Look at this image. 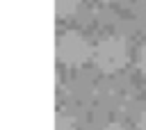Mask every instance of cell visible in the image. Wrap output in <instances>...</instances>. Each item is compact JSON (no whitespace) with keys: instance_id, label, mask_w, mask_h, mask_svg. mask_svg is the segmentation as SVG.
Instances as JSON below:
<instances>
[{"instance_id":"52a82bcc","label":"cell","mask_w":146,"mask_h":130,"mask_svg":"<svg viewBox=\"0 0 146 130\" xmlns=\"http://www.w3.org/2000/svg\"><path fill=\"white\" fill-rule=\"evenodd\" d=\"M100 130H125L121 123H107V125H103Z\"/></svg>"},{"instance_id":"ba28073f","label":"cell","mask_w":146,"mask_h":130,"mask_svg":"<svg viewBox=\"0 0 146 130\" xmlns=\"http://www.w3.org/2000/svg\"><path fill=\"white\" fill-rule=\"evenodd\" d=\"M103 2H107V0H103Z\"/></svg>"},{"instance_id":"5b68a950","label":"cell","mask_w":146,"mask_h":130,"mask_svg":"<svg viewBox=\"0 0 146 130\" xmlns=\"http://www.w3.org/2000/svg\"><path fill=\"white\" fill-rule=\"evenodd\" d=\"M137 68L146 75V41L139 46V52H137Z\"/></svg>"},{"instance_id":"8992f818","label":"cell","mask_w":146,"mask_h":130,"mask_svg":"<svg viewBox=\"0 0 146 130\" xmlns=\"http://www.w3.org/2000/svg\"><path fill=\"white\" fill-rule=\"evenodd\" d=\"M137 130H146V109L139 114V119H137Z\"/></svg>"},{"instance_id":"277c9868","label":"cell","mask_w":146,"mask_h":130,"mask_svg":"<svg viewBox=\"0 0 146 130\" xmlns=\"http://www.w3.org/2000/svg\"><path fill=\"white\" fill-rule=\"evenodd\" d=\"M75 128L78 125H75V119L71 114H64V112L55 114V130H75Z\"/></svg>"},{"instance_id":"7a4b0ae2","label":"cell","mask_w":146,"mask_h":130,"mask_svg":"<svg viewBox=\"0 0 146 130\" xmlns=\"http://www.w3.org/2000/svg\"><path fill=\"white\" fill-rule=\"evenodd\" d=\"M91 46H89V41L80 34V32H75V30H68V32H64V34H59L57 36V46H55V55H57V59L62 62V64H66V66H82L89 57H91Z\"/></svg>"},{"instance_id":"6da1fadb","label":"cell","mask_w":146,"mask_h":130,"mask_svg":"<svg viewBox=\"0 0 146 130\" xmlns=\"http://www.w3.org/2000/svg\"><path fill=\"white\" fill-rule=\"evenodd\" d=\"M128 55H130L128 52V41L119 34H107L94 46L91 59H94V64L100 73L110 75V73L121 71L128 64Z\"/></svg>"},{"instance_id":"3957f363","label":"cell","mask_w":146,"mask_h":130,"mask_svg":"<svg viewBox=\"0 0 146 130\" xmlns=\"http://www.w3.org/2000/svg\"><path fill=\"white\" fill-rule=\"evenodd\" d=\"M80 0H55V14L59 18H66V16H73L75 9H78Z\"/></svg>"}]
</instances>
